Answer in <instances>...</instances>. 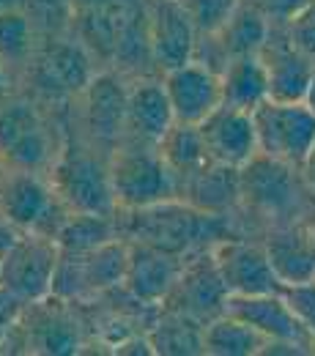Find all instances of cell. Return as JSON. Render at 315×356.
Segmentation results:
<instances>
[{"mask_svg": "<svg viewBox=\"0 0 315 356\" xmlns=\"http://www.w3.org/2000/svg\"><path fill=\"white\" fill-rule=\"evenodd\" d=\"M118 236L140 241L179 258L195 255L197 247H214L227 238L225 214H206L181 197H170L143 209H121L115 214Z\"/></svg>", "mask_w": 315, "mask_h": 356, "instance_id": "6da1fadb", "label": "cell"}, {"mask_svg": "<svg viewBox=\"0 0 315 356\" xmlns=\"http://www.w3.org/2000/svg\"><path fill=\"white\" fill-rule=\"evenodd\" d=\"M107 173H110V186H113L118 211L143 209V206L179 197L176 176L168 168L156 143L124 137L110 151Z\"/></svg>", "mask_w": 315, "mask_h": 356, "instance_id": "7a4b0ae2", "label": "cell"}, {"mask_svg": "<svg viewBox=\"0 0 315 356\" xmlns=\"http://www.w3.org/2000/svg\"><path fill=\"white\" fill-rule=\"evenodd\" d=\"M127 266H129V241L124 236H115L88 252H60L52 280V296L69 302L121 288Z\"/></svg>", "mask_w": 315, "mask_h": 356, "instance_id": "3957f363", "label": "cell"}, {"mask_svg": "<svg viewBox=\"0 0 315 356\" xmlns=\"http://www.w3.org/2000/svg\"><path fill=\"white\" fill-rule=\"evenodd\" d=\"M47 173H49V186L55 197L69 211L104 214V217L118 214L107 165L93 159L88 151H80V148L58 151Z\"/></svg>", "mask_w": 315, "mask_h": 356, "instance_id": "277c9868", "label": "cell"}, {"mask_svg": "<svg viewBox=\"0 0 315 356\" xmlns=\"http://www.w3.org/2000/svg\"><path fill=\"white\" fill-rule=\"evenodd\" d=\"M305 197H313V192L307 189L299 168L293 165L258 154L252 162L241 168V200L252 206L258 214L274 220L277 227L296 222L291 217L302 209Z\"/></svg>", "mask_w": 315, "mask_h": 356, "instance_id": "5b68a950", "label": "cell"}, {"mask_svg": "<svg viewBox=\"0 0 315 356\" xmlns=\"http://www.w3.org/2000/svg\"><path fill=\"white\" fill-rule=\"evenodd\" d=\"M258 154L299 168L315 145V113L305 102L266 99L252 110Z\"/></svg>", "mask_w": 315, "mask_h": 356, "instance_id": "8992f818", "label": "cell"}, {"mask_svg": "<svg viewBox=\"0 0 315 356\" xmlns=\"http://www.w3.org/2000/svg\"><path fill=\"white\" fill-rule=\"evenodd\" d=\"M60 258L55 238L25 230L19 241L0 261V288L14 293L19 302H42L52 296V280Z\"/></svg>", "mask_w": 315, "mask_h": 356, "instance_id": "52a82bcc", "label": "cell"}, {"mask_svg": "<svg viewBox=\"0 0 315 356\" xmlns=\"http://www.w3.org/2000/svg\"><path fill=\"white\" fill-rule=\"evenodd\" d=\"M58 151H52L49 134L33 110V104L0 99V165L25 168V170H49Z\"/></svg>", "mask_w": 315, "mask_h": 356, "instance_id": "ba28073f", "label": "cell"}, {"mask_svg": "<svg viewBox=\"0 0 315 356\" xmlns=\"http://www.w3.org/2000/svg\"><path fill=\"white\" fill-rule=\"evenodd\" d=\"M227 288L220 277V268L214 264L211 247L203 252H195L192 261H184L179 280L168 299L162 302L165 310L181 312L200 326H206L211 318L223 315L227 305Z\"/></svg>", "mask_w": 315, "mask_h": 356, "instance_id": "9c48e42d", "label": "cell"}, {"mask_svg": "<svg viewBox=\"0 0 315 356\" xmlns=\"http://www.w3.org/2000/svg\"><path fill=\"white\" fill-rule=\"evenodd\" d=\"M211 255L230 296L277 293L282 288L264 244L227 236L211 247Z\"/></svg>", "mask_w": 315, "mask_h": 356, "instance_id": "30bf717a", "label": "cell"}, {"mask_svg": "<svg viewBox=\"0 0 315 356\" xmlns=\"http://www.w3.org/2000/svg\"><path fill=\"white\" fill-rule=\"evenodd\" d=\"M145 25L151 63L159 69V74H168L195 58L197 31L179 0H145Z\"/></svg>", "mask_w": 315, "mask_h": 356, "instance_id": "8fae6325", "label": "cell"}, {"mask_svg": "<svg viewBox=\"0 0 315 356\" xmlns=\"http://www.w3.org/2000/svg\"><path fill=\"white\" fill-rule=\"evenodd\" d=\"M162 83L168 90L176 124H192L200 127L220 104H223V80L220 72L200 60H189L184 66L170 69L162 74Z\"/></svg>", "mask_w": 315, "mask_h": 356, "instance_id": "7c38bea8", "label": "cell"}, {"mask_svg": "<svg viewBox=\"0 0 315 356\" xmlns=\"http://www.w3.org/2000/svg\"><path fill=\"white\" fill-rule=\"evenodd\" d=\"M225 312L241 318L255 332L266 337L269 346H296L305 354L315 351V343L299 318L288 307L282 293H258V296H227Z\"/></svg>", "mask_w": 315, "mask_h": 356, "instance_id": "4fadbf2b", "label": "cell"}, {"mask_svg": "<svg viewBox=\"0 0 315 356\" xmlns=\"http://www.w3.org/2000/svg\"><path fill=\"white\" fill-rule=\"evenodd\" d=\"M83 96V124L93 143L115 148L127 134V99L129 86L115 72H99L80 90Z\"/></svg>", "mask_w": 315, "mask_h": 356, "instance_id": "5bb4252c", "label": "cell"}, {"mask_svg": "<svg viewBox=\"0 0 315 356\" xmlns=\"http://www.w3.org/2000/svg\"><path fill=\"white\" fill-rule=\"evenodd\" d=\"M197 129L209 156L220 165L241 170L247 162L258 156V134L252 124V113L247 110L220 104Z\"/></svg>", "mask_w": 315, "mask_h": 356, "instance_id": "9a60e30c", "label": "cell"}, {"mask_svg": "<svg viewBox=\"0 0 315 356\" xmlns=\"http://www.w3.org/2000/svg\"><path fill=\"white\" fill-rule=\"evenodd\" d=\"M258 58L266 66L269 77V99L277 102H302L307 83L315 72V60H310L305 52H299L293 42L288 39L285 22H271L269 39Z\"/></svg>", "mask_w": 315, "mask_h": 356, "instance_id": "2e32d148", "label": "cell"}, {"mask_svg": "<svg viewBox=\"0 0 315 356\" xmlns=\"http://www.w3.org/2000/svg\"><path fill=\"white\" fill-rule=\"evenodd\" d=\"M55 200L49 178L36 170L0 165V214L19 230H36Z\"/></svg>", "mask_w": 315, "mask_h": 356, "instance_id": "e0dca14e", "label": "cell"}, {"mask_svg": "<svg viewBox=\"0 0 315 356\" xmlns=\"http://www.w3.org/2000/svg\"><path fill=\"white\" fill-rule=\"evenodd\" d=\"M184 261L186 258L173 252L129 241V266L121 288H127V293L140 305H162L179 280Z\"/></svg>", "mask_w": 315, "mask_h": 356, "instance_id": "ac0fdd59", "label": "cell"}, {"mask_svg": "<svg viewBox=\"0 0 315 356\" xmlns=\"http://www.w3.org/2000/svg\"><path fill=\"white\" fill-rule=\"evenodd\" d=\"M179 197L206 214H227L241 203V170L209 159L179 181Z\"/></svg>", "mask_w": 315, "mask_h": 356, "instance_id": "d6986e66", "label": "cell"}, {"mask_svg": "<svg viewBox=\"0 0 315 356\" xmlns=\"http://www.w3.org/2000/svg\"><path fill=\"white\" fill-rule=\"evenodd\" d=\"M176 124L170 99L162 77L159 80H140L129 86V99H127V134L145 143H159L168 129Z\"/></svg>", "mask_w": 315, "mask_h": 356, "instance_id": "ffe728a7", "label": "cell"}, {"mask_svg": "<svg viewBox=\"0 0 315 356\" xmlns=\"http://www.w3.org/2000/svg\"><path fill=\"white\" fill-rule=\"evenodd\" d=\"M282 285L305 282L315 277V236L302 222L280 225L264 244Z\"/></svg>", "mask_w": 315, "mask_h": 356, "instance_id": "44dd1931", "label": "cell"}, {"mask_svg": "<svg viewBox=\"0 0 315 356\" xmlns=\"http://www.w3.org/2000/svg\"><path fill=\"white\" fill-rule=\"evenodd\" d=\"M223 80V104L252 113L258 104L269 99V77L266 66L258 55L230 58L225 69L220 72Z\"/></svg>", "mask_w": 315, "mask_h": 356, "instance_id": "7402d4cb", "label": "cell"}, {"mask_svg": "<svg viewBox=\"0 0 315 356\" xmlns=\"http://www.w3.org/2000/svg\"><path fill=\"white\" fill-rule=\"evenodd\" d=\"M269 17L261 8H255L252 3L241 0V6L233 11V17L214 33V39L230 60V58H241V55H258L269 39Z\"/></svg>", "mask_w": 315, "mask_h": 356, "instance_id": "603a6c76", "label": "cell"}, {"mask_svg": "<svg viewBox=\"0 0 315 356\" xmlns=\"http://www.w3.org/2000/svg\"><path fill=\"white\" fill-rule=\"evenodd\" d=\"M266 337L241 318L223 312L203 326V354L209 356H255L266 351Z\"/></svg>", "mask_w": 315, "mask_h": 356, "instance_id": "cb8c5ba5", "label": "cell"}, {"mask_svg": "<svg viewBox=\"0 0 315 356\" xmlns=\"http://www.w3.org/2000/svg\"><path fill=\"white\" fill-rule=\"evenodd\" d=\"M154 354L162 356H189L203 354V326L181 312L165 310V315L148 332Z\"/></svg>", "mask_w": 315, "mask_h": 356, "instance_id": "d4e9b609", "label": "cell"}, {"mask_svg": "<svg viewBox=\"0 0 315 356\" xmlns=\"http://www.w3.org/2000/svg\"><path fill=\"white\" fill-rule=\"evenodd\" d=\"M156 145H159L168 168L176 176V186H179V181H184L189 173H195L200 165H206L211 159L203 145L200 129L192 124H173Z\"/></svg>", "mask_w": 315, "mask_h": 356, "instance_id": "484cf974", "label": "cell"}, {"mask_svg": "<svg viewBox=\"0 0 315 356\" xmlns=\"http://www.w3.org/2000/svg\"><path fill=\"white\" fill-rule=\"evenodd\" d=\"M33 52L31 19L17 8H0V66L8 83L28 69Z\"/></svg>", "mask_w": 315, "mask_h": 356, "instance_id": "4316f807", "label": "cell"}, {"mask_svg": "<svg viewBox=\"0 0 315 356\" xmlns=\"http://www.w3.org/2000/svg\"><path fill=\"white\" fill-rule=\"evenodd\" d=\"M115 236H118L115 217L72 211L55 241H58L60 252H88V250L110 241V238H115Z\"/></svg>", "mask_w": 315, "mask_h": 356, "instance_id": "83f0119b", "label": "cell"}, {"mask_svg": "<svg viewBox=\"0 0 315 356\" xmlns=\"http://www.w3.org/2000/svg\"><path fill=\"white\" fill-rule=\"evenodd\" d=\"M49 72L52 77L63 86L66 90H80L88 86V80L93 77L88 66V55L86 49L77 44H58L49 55Z\"/></svg>", "mask_w": 315, "mask_h": 356, "instance_id": "f1b7e54d", "label": "cell"}, {"mask_svg": "<svg viewBox=\"0 0 315 356\" xmlns=\"http://www.w3.org/2000/svg\"><path fill=\"white\" fill-rule=\"evenodd\" d=\"M42 329H36V334H31V346L33 351H42V354H72L77 351L80 340H77V332L72 329V323L63 318L60 321V312H42Z\"/></svg>", "mask_w": 315, "mask_h": 356, "instance_id": "f546056e", "label": "cell"}, {"mask_svg": "<svg viewBox=\"0 0 315 356\" xmlns=\"http://www.w3.org/2000/svg\"><path fill=\"white\" fill-rule=\"evenodd\" d=\"M179 3L200 36L217 33L241 6V0H179Z\"/></svg>", "mask_w": 315, "mask_h": 356, "instance_id": "4dcf8cb0", "label": "cell"}, {"mask_svg": "<svg viewBox=\"0 0 315 356\" xmlns=\"http://www.w3.org/2000/svg\"><path fill=\"white\" fill-rule=\"evenodd\" d=\"M282 299L288 302V307L299 318V323L305 326V332L310 334L315 343V277L305 282H293V285H282L280 288Z\"/></svg>", "mask_w": 315, "mask_h": 356, "instance_id": "1f68e13d", "label": "cell"}, {"mask_svg": "<svg viewBox=\"0 0 315 356\" xmlns=\"http://www.w3.org/2000/svg\"><path fill=\"white\" fill-rule=\"evenodd\" d=\"M285 31L293 47L315 60V0H307L291 19H285Z\"/></svg>", "mask_w": 315, "mask_h": 356, "instance_id": "d6a6232c", "label": "cell"}, {"mask_svg": "<svg viewBox=\"0 0 315 356\" xmlns=\"http://www.w3.org/2000/svg\"><path fill=\"white\" fill-rule=\"evenodd\" d=\"M247 3H252L255 8H261L271 22H285V19H291L307 0H247Z\"/></svg>", "mask_w": 315, "mask_h": 356, "instance_id": "836d02e7", "label": "cell"}, {"mask_svg": "<svg viewBox=\"0 0 315 356\" xmlns=\"http://www.w3.org/2000/svg\"><path fill=\"white\" fill-rule=\"evenodd\" d=\"M25 230H19L17 225H11L3 214H0V261L6 258V252L19 241V236H22Z\"/></svg>", "mask_w": 315, "mask_h": 356, "instance_id": "e575fe53", "label": "cell"}, {"mask_svg": "<svg viewBox=\"0 0 315 356\" xmlns=\"http://www.w3.org/2000/svg\"><path fill=\"white\" fill-rule=\"evenodd\" d=\"M299 173H302V181L307 184V189L313 192L315 197V145L310 148V154L305 156V162L299 165Z\"/></svg>", "mask_w": 315, "mask_h": 356, "instance_id": "d590c367", "label": "cell"}, {"mask_svg": "<svg viewBox=\"0 0 315 356\" xmlns=\"http://www.w3.org/2000/svg\"><path fill=\"white\" fill-rule=\"evenodd\" d=\"M302 102H305V104L315 113V72H313V77H310V83H307V90H305Z\"/></svg>", "mask_w": 315, "mask_h": 356, "instance_id": "8d00e7d4", "label": "cell"}, {"mask_svg": "<svg viewBox=\"0 0 315 356\" xmlns=\"http://www.w3.org/2000/svg\"><path fill=\"white\" fill-rule=\"evenodd\" d=\"M6 90H8V77H6V72H3V66H0V99L6 96Z\"/></svg>", "mask_w": 315, "mask_h": 356, "instance_id": "74e56055", "label": "cell"}]
</instances>
